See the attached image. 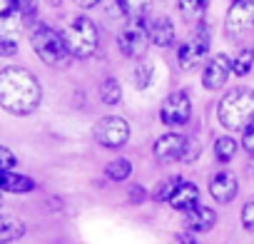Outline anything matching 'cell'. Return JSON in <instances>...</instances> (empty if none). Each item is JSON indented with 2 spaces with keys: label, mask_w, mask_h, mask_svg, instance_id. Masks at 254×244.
<instances>
[{
  "label": "cell",
  "mask_w": 254,
  "mask_h": 244,
  "mask_svg": "<svg viewBox=\"0 0 254 244\" xmlns=\"http://www.w3.org/2000/svg\"><path fill=\"white\" fill-rule=\"evenodd\" d=\"M43 87L40 80L25 67H3L0 70V107L15 117L33 115L40 107Z\"/></svg>",
  "instance_id": "1"
},
{
  "label": "cell",
  "mask_w": 254,
  "mask_h": 244,
  "mask_svg": "<svg viewBox=\"0 0 254 244\" xmlns=\"http://www.w3.org/2000/svg\"><path fill=\"white\" fill-rule=\"evenodd\" d=\"M219 125L229 132H244L249 122H254V90L234 87L229 90L217 107Z\"/></svg>",
  "instance_id": "2"
},
{
  "label": "cell",
  "mask_w": 254,
  "mask_h": 244,
  "mask_svg": "<svg viewBox=\"0 0 254 244\" xmlns=\"http://www.w3.org/2000/svg\"><path fill=\"white\" fill-rule=\"evenodd\" d=\"M28 38H30V45H33V53L50 67H65L72 55L65 45V38L63 33H58L55 28H50L48 23H30V30H28Z\"/></svg>",
  "instance_id": "3"
},
{
  "label": "cell",
  "mask_w": 254,
  "mask_h": 244,
  "mask_svg": "<svg viewBox=\"0 0 254 244\" xmlns=\"http://www.w3.org/2000/svg\"><path fill=\"white\" fill-rule=\"evenodd\" d=\"M63 38H65V45H67V50H70V55L75 60L92 58L95 50H97V40H100L97 28H95V23L87 15L72 18L70 25L63 30Z\"/></svg>",
  "instance_id": "4"
},
{
  "label": "cell",
  "mask_w": 254,
  "mask_h": 244,
  "mask_svg": "<svg viewBox=\"0 0 254 244\" xmlns=\"http://www.w3.org/2000/svg\"><path fill=\"white\" fill-rule=\"evenodd\" d=\"M25 30V15L15 0H0V55L10 58L18 53V40Z\"/></svg>",
  "instance_id": "5"
},
{
  "label": "cell",
  "mask_w": 254,
  "mask_h": 244,
  "mask_svg": "<svg viewBox=\"0 0 254 244\" xmlns=\"http://www.w3.org/2000/svg\"><path fill=\"white\" fill-rule=\"evenodd\" d=\"M254 30V0H232L224 18V33L232 43Z\"/></svg>",
  "instance_id": "6"
},
{
  "label": "cell",
  "mask_w": 254,
  "mask_h": 244,
  "mask_svg": "<svg viewBox=\"0 0 254 244\" xmlns=\"http://www.w3.org/2000/svg\"><path fill=\"white\" fill-rule=\"evenodd\" d=\"M95 140L107 147V150H117V147H125L127 140H130V125H127L125 117H117V115H105L97 120L95 125Z\"/></svg>",
  "instance_id": "7"
},
{
  "label": "cell",
  "mask_w": 254,
  "mask_h": 244,
  "mask_svg": "<svg viewBox=\"0 0 254 244\" xmlns=\"http://www.w3.org/2000/svg\"><path fill=\"white\" fill-rule=\"evenodd\" d=\"M192 115V100L185 90H175L170 92L162 105H160V120L162 125L167 127H180V125H187V120Z\"/></svg>",
  "instance_id": "8"
},
{
  "label": "cell",
  "mask_w": 254,
  "mask_h": 244,
  "mask_svg": "<svg viewBox=\"0 0 254 244\" xmlns=\"http://www.w3.org/2000/svg\"><path fill=\"white\" fill-rule=\"evenodd\" d=\"M117 45L122 50L125 58H132V60H140L147 55V48H150V35H147V25L142 23H127L120 35H117Z\"/></svg>",
  "instance_id": "9"
},
{
  "label": "cell",
  "mask_w": 254,
  "mask_h": 244,
  "mask_svg": "<svg viewBox=\"0 0 254 244\" xmlns=\"http://www.w3.org/2000/svg\"><path fill=\"white\" fill-rule=\"evenodd\" d=\"M185 147H187V137H185L182 132H165V135H160V137H157V142H155L152 152H155L157 162L170 165V162L182 160Z\"/></svg>",
  "instance_id": "10"
},
{
  "label": "cell",
  "mask_w": 254,
  "mask_h": 244,
  "mask_svg": "<svg viewBox=\"0 0 254 244\" xmlns=\"http://www.w3.org/2000/svg\"><path fill=\"white\" fill-rule=\"evenodd\" d=\"M232 72V60L219 53L217 58H212L207 65H204V72H202V85L204 90H219L227 85V77Z\"/></svg>",
  "instance_id": "11"
},
{
  "label": "cell",
  "mask_w": 254,
  "mask_h": 244,
  "mask_svg": "<svg viewBox=\"0 0 254 244\" xmlns=\"http://www.w3.org/2000/svg\"><path fill=\"white\" fill-rule=\"evenodd\" d=\"M239 192V182L232 172H217L209 180V194L217 204H229Z\"/></svg>",
  "instance_id": "12"
},
{
  "label": "cell",
  "mask_w": 254,
  "mask_h": 244,
  "mask_svg": "<svg viewBox=\"0 0 254 244\" xmlns=\"http://www.w3.org/2000/svg\"><path fill=\"white\" fill-rule=\"evenodd\" d=\"M147 35H150V43H152V45H157V48H170V45H175L177 30H175V23H172L167 15H157V18H150V23H147Z\"/></svg>",
  "instance_id": "13"
},
{
  "label": "cell",
  "mask_w": 254,
  "mask_h": 244,
  "mask_svg": "<svg viewBox=\"0 0 254 244\" xmlns=\"http://www.w3.org/2000/svg\"><path fill=\"white\" fill-rule=\"evenodd\" d=\"M185 229L187 232H209L214 224H217V212L207 204H197L194 209L185 212V219H182Z\"/></svg>",
  "instance_id": "14"
},
{
  "label": "cell",
  "mask_w": 254,
  "mask_h": 244,
  "mask_svg": "<svg viewBox=\"0 0 254 244\" xmlns=\"http://www.w3.org/2000/svg\"><path fill=\"white\" fill-rule=\"evenodd\" d=\"M167 204H170L172 209H180V212H190V209H194V207L199 204V189H197V184L182 180V184L175 189V194L170 197Z\"/></svg>",
  "instance_id": "15"
},
{
  "label": "cell",
  "mask_w": 254,
  "mask_h": 244,
  "mask_svg": "<svg viewBox=\"0 0 254 244\" xmlns=\"http://www.w3.org/2000/svg\"><path fill=\"white\" fill-rule=\"evenodd\" d=\"M35 189V180L28 175H18L13 170H0V192H13V194H23V192H33Z\"/></svg>",
  "instance_id": "16"
},
{
  "label": "cell",
  "mask_w": 254,
  "mask_h": 244,
  "mask_svg": "<svg viewBox=\"0 0 254 244\" xmlns=\"http://www.w3.org/2000/svg\"><path fill=\"white\" fill-rule=\"evenodd\" d=\"M25 234V222L18 217L0 214V244H10Z\"/></svg>",
  "instance_id": "17"
},
{
  "label": "cell",
  "mask_w": 254,
  "mask_h": 244,
  "mask_svg": "<svg viewBox=\"0 0 254 244\" xmlns=\"http://www.w3.org/2000/svg\"><path fill=\"white\" fill-rule=\"evenodd\" d=\"M117 5H120V13L127 18V23H142L152 0H117Z\"/></svg>",
  "instance_id": "18"
},
{
  "label": "cell",
  "mask_w": 254,
  "mask_h": 244,
  "mask_svg": "<svg viewBox=\"0 0 254 244\" xmlns=\"http://www.w3.org/2000/svg\"><path fill=\"white\" fill-rule=\"evenodd\" d=\"M177 8H180V15L182 20L187 23H199L209 8V0H177Z\"/></svg>",
  "instance_id": "19"
},
{
  "label": "cell",
  "mask_w": 254,
  "mask_h": 244,
  "mask_svg": "<svg viewBox=\"0 0 254 244\" xmlns=\"http://www.w3.org/2000/svg\"><path fill=\"white\" fill-rule=\"evenodd\" d=\"M252 67H254V48L247 45L232 58V72L237 77H247L252 72Z\"/></svg>",
  "instance_id": "20"
},
{
  "label": "cell",
  "mask_w": 254,
  "mask_h": 244,
  "mask_svg": "<svg viewBox=\"0 0 254 244\" xmlns=\"http://www.w3.org/2000/svg\"><path fill=\"white\" fill-rule=\"evenodd\" d=\"M202 58H204V55L197 50V45H194L192 40H187V43H182V45L177 48V60H180V67H182V70H192Z\"/></svg>",
  "instance_id": "21"
},
{
  "label": "cell",
  "mask_w": 254,
  "mask_h": 244,
  "mask_svg": "<svg viewBox=\"0 0 254 244\" xmlns=\"http://www.w3.org/2000/svg\"><path fill=\"white\" fill-rule=\"evenodd\" d=\"M105 175H107V180H112V182H125L127 177L132 175V162L125 160V157H117V160L107 162Z\"/></svg>",
  "instance_id": "22"
},
{
  "label": "cell",
  "mask_w": 254,
  "mask_h": 244,
  "mask_svg": "<svg viewBox=\"0 0 254 244\" xmlns=\"http://www.w3.org/2000/svg\"><path fill=\"white\" fill-rule=\"evenodd\" d=\"M100 100H102V105H110V107L122 100V87H120V82L115 77H105L102 80V85H100Z\"/></svg>",
  "instance_id": "23"
},
{
  "label": "cell",
  "mask_w": 254,
  "mask_h": 244,
  "mask_svg": "<svg viewBox=\"0 0 254 244\" xmlns=\"http://www.w3.org/2000/svg\"><path fill=\"white\" fill-rule=\"evenodd\" d=\"M237 155V140L234 137H217L214 140V157L219 162H232V157Z\"/></svg>",
  "instance_id": "24"
},
{
  "label": "cell",
  "mask_w": 254,
  "mask_h": 244,
  "mask_svg": "<svg viewBox=\"0 0 254 244\" xmlns=\"http://www.w3.org/2000/svg\"><path fill=\"white\" fill-rule=\"evenodd\" d=\"M182 184V177H167V180H162L157 187H155V192H152V199L155 202H170V197L175 194V189Z\"/></svg>",
  "instance_id": "25"
},
{
  "label": "cell",
  "mask_w": 254,
  "mask_h": 244,
  "mask_svg": "<svg viewBox=\"0 0 254 244\" xmlns=\"http://www.w3.org/2000/svg\"><path fill=\"white\" fill-rule=\"evenodd\" d=\"M152 77H155V67L147 65V62L137 65L135 72H132V80H135V87H137V90H147L150 82H152Z\"/></svg>",
  "instance_id": "26"
},
{
  "label": "cell",
  "mask_w": 254,
  "mask_h": 244,
  "mask_svg": "<svg viewBox=\"0 0 254 244\" xmlns=\"http://www.w3.org/2000/svg\"><path fill=\"white\" fill-rule=\"evenodd\" d=\"M202 155V147H199V142L194 140V137H187V147H185V155H182V162L185 165H192V162H197V157Z\"/></svg>",
  "instance_id": "27"
},
{
  "label": "cell",
  "mask_w": 254,
  "mask_h": 244,
  "mask_svg": "<svg viewBox=\"0 0 254 244\" xmlns=\"http://www.w3.org/2000/svg\"><path fill=\"white\" fill-rule=\"evenodd\" d=\"M242 227L247 232H254V197L247 199V204L242 207Z\"/></svg>",
  "instance_id": "28"
},
{
  "label": "cell",
  "mask_w": 254,
  "mask_h": 244,
  "mask_svg": "<svg viewBox=\"0 0 254 244\" xmlns=\"http://www.w3.org/2000/svg\"><path fill=\"white\" fill-rule=\"evenodd\" d=\"M15 165H18V157H15L8 147L0 145V170H13Z\"/></svg>",
  "instance_id": "29"
},
{
  "label": "cell",
  "mask_w": 254,
  "mask_h": 244,
  "mask_svg": "<svg viewBox=\"0 0 254 244\" xmlns=\"http://www.w3.org/2000/svg\"><path fill=\"white\" fill-rule=\"evenodd\" d=\"M242 147H244L249 155H254V122H249L247 130L242 132Z\"/></svg>",
  "instance_id": "30"
},
{
  "label": "cell",
  "mask_w": 254,
  "mask_h": 244,
  "mask_svg": "<svg viewBox=\"0 0 254 244\" xmlns=\"http://www.w3.org/2000/svg\"><path fill=\"white\" fill-rule=\"evenodd\" d=\"M15 5L23 10L25 20H30L35 15V10H38V0H15Z\"/></svg>",
  "instance_id": "31"
},
{
  "label": "cell",
  "mask_w": 254,
  "mask_h": 244,
  "mask_svg": "<svg viewBox=\"0 0 254 244\" xmlns=\"http://www.w3.org/2000/svg\"><path fill=\"white\" fill-rule=\"evenodd\" d=\"M142 199H145V189H142L140 184H132V187H130V202L142 204Z\"/></svg>",
  "instance_id": "32"
},
{
  "label": "cell",
  "mask_w": 254,
  "mask_h": 244,
  "mask_svg": "<svg viewBox=\"0 0 254 244\" xmlns=\"http://www.w3.org/2000/svg\"><path fill=\"white\" fill-rule=\"evenodd\" d=\"M175 244H197V239H194V234H192V232H187V229H185V232H180V234H177Z\"/></svg>",
  "instance_id": "33"
},
{
  "label": "cell",
  "mask_w": 254,
  "mask_h": 244,
  "mask_svg": "<svg viewBox=\"0 0 254 244\" xmlns=\"http://www.w3.org/2000/svg\"><path fill=\"white\" fill-rule=\"evenodd\" d=\"M97 3H100V0H77V5H80V8H95Z\"/></svg>",
  "instance_id": "34"
},
{
  "label": "cell",
  "mask_w": 254,
  "mask_h": 244,
  "mask_svg": "<svg viewBox=\"0 0 254 244\" xmlns=\"http://www.w3.org/2000/svg\"><path fill=\"white\" fill-rule=\"evenodd\" d=\"M0 207H3V192H0Z\"/></svg>",
  "instance_id": "35"
}]
</instances>
